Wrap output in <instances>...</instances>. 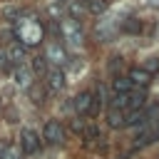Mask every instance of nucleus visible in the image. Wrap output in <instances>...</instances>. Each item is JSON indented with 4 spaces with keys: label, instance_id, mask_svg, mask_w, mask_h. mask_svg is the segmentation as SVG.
<instances>
[{
    "label": "nucleus",
    "instance_id": "obj_1",
    "mask_svg": "<svg viewBox=\"0 0 159 159\" xmlns=\"http://www.w3.org/2000/svg\"><path fill=\"white\" fill-rule=\"evenodd\" d=\"M12 35H15V42H20L22 47H37L45 40V25L37 17L17 15L12 20Z\"/></svg>",
    "mask_w": 159,
    "mask_h": 159
},
{
    "label": "nucleus",
    "instance_id": "obj_2",
    "mask_svg": "<svg viewBox=\"0 0 159 159\" xmlns=\"http://www.w3.org/2000/svg\"><path fill=\"white\" fill-rule=\"evenodd\" d=\"M57 37L65 40V45H70L75 50H80L84 45V32L80 27V20H75V17H62L57 22Z\"/></svg>",
    "mask_w": 159,
    "mask_h": 159
},
{
    "label": "nucleus",
    "instance_id": "obj_3",
    "mask_svg": "<svg viewBox=\"0 0 159 159\" xmlns=\"http://www.w3.org/2000/svg\"><path fill=\"white\" fill-rule=\"evenodd\" d=\"M75 112L80 114V117H97L99 114V107H102V102L97 99V94L92 92V89H82L77 97H75Z\"/></svg>",
    "mask_w": 159,
    "mask_h": 159
},
{
    "label": "nucleus",
    "instance_id": "obj_4",
    "mask_svg": "<svg viewBox=\"0 0 159 159\" xmlns=\"http://www.w3.org/2000/svg\"><path fill=\"white\" fill-rule=\"evenodd\" d=\"M45 60H47L52 67H65V65L70 62V55H67V50H65V45H62L60 40H50V42L45 45Z\"/></svg>",
    "mask_w": 159,
    "mask_h": 159
},
{
    "label": "nucleus",
    "instance_id": "obj_5",
    "mask_svg": "<svg viewBox=\"0 0 159 159\" xmlns=\"http://www.w3.org/2000/svg\"><path fill=\"white\" fill-rule=\"evenodd\" d=\"M65 139H67V132H65V127L60 122H55V119L45 122V127H42V142L45 144L57 147V144H65Z\"/></svg>",
    "mask_w": 159,
    "mask_h": 159
},
{
    "label": "nucleus",
    "instance_id": "obj_6",
    "mask_svg": "<svg viewBox=\"0 0 159 159\" xmlns=\"http://www.w3.org/2000/svg\"><path fill=\"white\" fill-rule=\"evenodd\" d=\"M40 144H42V137L35 129H30V127L20 129V149H22V154H37Z\"/></svg>",
    "mask_w": 159,
    "mask_h": 159
},
{
    "label": "nucleus",
    "instance_id": "obj_7",
    "mask_svg": "<svg viewBox=\"0 0 159 159\" xmlns=\"http://www.w3.org/2000/svg\"><path fill=\"white\" fill-rule=\"evenodd\" d=\"M42 77H45V82H42V84H45V89H47L50 94H52V92H62V89H65V72H62V67H52V65H50V67H47V72H45Z\"/></svg>",
    "mask_w": 159,
    "mask_h": 159
},
{
    "label": "nucleus",
    "instance_id": "obj_8",
    "mask_svg": "<svg viewBox=\"0 0 159 159\" xmlns=\"http://www.w3.org/2000/svg\"><path fill=\"white\" fill-rule=\"evenodd\" d=\"M12 75H15V80H17V84H20L22 89H30V87L35 84V72H32L30 62H25V65H17Z\"/></svg>",
    "mask_w": 159,
    "mask_h": 159
},
{
    "label": "nucleus",
    "instance_id": "obj_9",
    "mask_svg": "<svg viewBox=\"0 0 159 159\" xmlns=\"http://www.w3.org/2000/svg\"><path fill=\"white\" fill-rule=\"evenodd\" d=\"M127 77L132 80V84H134L137 89H144L147 84H152V75H149L144 67H132V70L127 72Z\"/></svg>",
    "mask_w": 159,
    "mask_h": 159
},
{
    "label": "nucleus",
    "instance_id": "obj_10",
    "mask_svg": "<svg viewBox=\"0 0 159 159\" xmlns=\"http://www.w3.org/2000/svg\"><path fill=\"white\" fill-rule=\"evenodd\" d=\"M104 122L112 129H122V127H127V112L124 109H117V107H109L107 114H104Z\"/></svg>",
    "mask_w": 159,
    "mask_h": 159
},
{
    "label": "nucleus",
    "instance_id": "obj_11",
    "mask_svg": "<svg viewBox=\"0 0 159 159\" xmlns=\"http://www.w3.org/2000/svg\"><path fill=\"white\" fill-rule=\"evenodd\" d=\"M5 52H7V57H10V62H12L15 67L27 62V47H22L20 42H10V47H7Z\"/></svg>",
    "mask_w": 159,
    "mask_h": 159
},
{
    "label": "nucleus",
    "instance_id": "obj_12",
    "mask_svg": "<svg viewBox=\"0 0 159 159\" xmlns=\"http://www.w3.org/2000/svg\"><path fill=\"white\" fill-rule=\"evenodd\" d=\"M144 102H147V94L144 89H132L129 92V99H127V112H137V109H144Z\"/></svg>",
    "mask_w": 159,
    "mask_h": 159
},
{
    "label": "nucleus",
    "instance_id": "obj_13",
    "mask_svg": "<svg viewBox=\"0 0 159 159\" xmlns=\"http://www.w3.org/2000/svg\"><path fill=\"white\" fill-rule=\"evenodd\" d=\"M134 89V84H132V80L127 77V75H117L114 80H112V92L114 94H129Z\"/></svg>",
    "mask_w": 159,
    "mask_h": 159
},
{
    "label": "nucleus",
    "instance_id": "obj_14",
    "mask_svg": "<svg viewBox=\"0 0 159 159\" xmlns=\"http://www.w3.org/2000/svg\"><path fill=\"white\" fill-rule=\"evenodd\" d=\"M27 94H30V99L35 102V104H42L45 102V97H47V89H45V84H32L30 89H27Z\"/></svg>",
    "mask_w": 159,
    "mask_h": 159
},
{
    "label": "nucleus",
    "instance_id": "obj_15",
    "mask_svg": "<svg viewBox=\"0 0 159 159\" xmlns=\"http://www.w3.org/2000/svg\"><path fill=\"white\" fill-rule=\"evenodd\" d=\"M82 5H84V10L92 12V15H102V12L107 10V0H82Z\"/></svg>",
    "mask_w": 159,
    "mask_h": 159
},
{
    "label": "nucleus",
    "instance_id": "obj_16",
    "mask_svg": "<svg viewBox=\"0 0 159 159\" xmlns=\"http://www.w3.org/2000/svg\"><path fill=\"white\" fill-rule=\"evenodd\" d=\"M122 30H124V32H132V35H139V32H142V22H139L137 17H124V20H122Z\"/></svg>",
    "mask_w": 159,
    "mask_h": 159
},
{
    "label": "nucleus",
    "instance_id": "obj_17",
    "mask_svg": "<svg viewBox=\"0 0 159 159\" xmlns=\"http://www.w3.org/2000/svg\"><path fill=\"white\" fill-rule=\"evenodd\" d=\"M30 67H32L35 75H45L47 67H50V62H47L45 57H32V60H30Z\"/></svg>",
    "mask_w": 159,
    "mask_h": 159
},
{
    "label": "nucleus",
    "instance_id": "obj_18",
    "mask_svg": "<svg viewBox=\"0 0 159 159\" xmlns=\"http://www.w3.org/2000/svg\"><path fill=\"white\" fill-rule=\"evenodd\" d=\"M0 70H2V72H7V75H10V72H15V65L10 62L7 52H2V50H0Z\"/></svg>",
    "mask_w": 159,
    "mask_h": 159
},
{
    "label": "nucleus",
    "instance_id": "obj_19",
    "mask_svg": "<svg viewBox=\"0 0 159 159\" xmlns=\"http://www.w3.org/2000/svg\"><path fill=\"white\" fill-rule=\"evenodd\" d=\"M142 67H144V70L154 77V75L159 72V60H157V57H149V60H144V65H142Z\"/></svg>",
    "mask_w": 159,
    "mask_h": 159
},
{
    "label": "nucleus",
    "instance_id": "obj_20",
    "mask_svg": "<svg viewBox=\"0 0 159 159\" xmlns=\"http://www.w3.org/2000/svg\"><path fill=\"white\" fill-rule=\"evenodd\" d=\"M22 157H25L22 149H17V147H7V152H5L2 159H22Z\"/></svg>",
    "mask_w": 159,
    "mask_h": 159
},
{
    "label": "nucleus",
    "instance_id": "obj_21",
    "mask_svg": "<svg viewBox=\"0 0 159 159\" xmlns=\"http://www.w3.org/2000/svg\"><path fill=\"white\" fill-rule=\"evenodd\" d=\"M84 139H87V142L97 139V127H94V124H87V129H84Z\"/></svg>",
    "mask_w": 159,
    "mask_h": 159
},
{
    "label": "nucleus",
    "instance_id": "obj_22",
    "mask_svg": "<svg viewBox=\"0 0 159 159\" xmlns=\"http://www.w3.org/2000/svg\"><path fill=\"white\" fill-rule=\"evenodd\" d=\"M7 147H10V144H7L5 139H0V159L5 157V152H7Z\"/></svg>",
    "mask_w": 159,
    "mask_h": 159
},
{
    "label": "nucleus",
    "instance_id": "obj_23",
    "mask_svg": "<svg viewBox=\"0 0 159 159\" xmlns=\"http://www.w3.org/2000/svg\"><path fill=\"white\" fill-rule=\"evenodd\" d=\"M147 5H149L152 10H159V0H147Z\"/></svg>",
    "mask_w": 159,
    "mask_h": 159
},
{
    "label": "nucleus",
    "instance_id": "obj_24",
    "mask_svg": "<svg viewBox=\"0 0 159 159\" xmlns=\"http://www.w3.org/2000/svg\"><path fill=\"white\" fill-rule=\"evenodd\" d=\"M55 2H65V5H67V2H70V0H55Z\"/></svg>",
    "mask_w": 159,
    "mask_h": 159
}]
</instances>
